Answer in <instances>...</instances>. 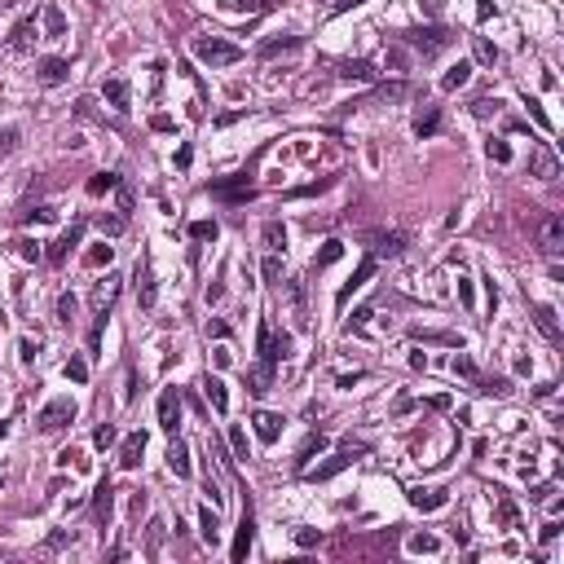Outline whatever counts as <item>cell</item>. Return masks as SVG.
<instances>
[{
  "label": "cell",
  "instance_id": "cell-36",
  "mask_svg": "<svg viewBox=\"0 0 564 564\" xmlns=\"http://www.w3.org/2000/svg\"><path fill=\"white\" fill-rule=\"evenodd\" d=\"M111 261H115V247H106V243H97V247L84 256V265H89V269H101V265H111Z\"/></svg>",
  "mask_w": 564,
  "mask_h": 564
},
{
  "label": "cell",
  "instance_id": "cell-18",
  "mask_svg": "<svg viewBox=\"0 0 564 564\" xmlns=\"http://www.w3.org/2000/svg\"><path fill=\"white\" fill-rule=\"evenodd\" d=\"M36 36H40L36 31V18H22L18 27H14V36H9V49H14V54H27V49L36 44Z\"/></svg>",
  "mask_w": 564,
  "mask_h": 564
},
{
  "label": "cell",
  "instance_id": "cell-61",
  "mask_svg": "<svg viewBox=\"0 0 564 564\" xmlns=\"http://www.w3.org/2000/svg\"><path fill=\"white\" fill-rule=\"evenodd\" d=\"M490 14H494V5H490V0H476V18L485 22V18H490Z\"/></svg>",
  "mask_w": 564,
  "mask_h": 564
},
{
  "label": "cell",
  "instance_id": "cell-40",
  "mask_svg": "<svg viewBox=\"0 0 564 564\" xmlns=\"http://www.w3.org/2000/svg\"><path fill=\"white\" fill-rule=\"evenodd\" d=\"M318 450H326V437H322V432H313V437H309V441H304V450H300V468H304V463H309V458H313Z\"/></svg>",
  "mask_w": 564,
  "mask_h": 564
},
{
  "label": "cell",
  "instance_id": "cell-30",
  "mask_svg": "<svg viewBox=\"0 0 564 564\" xmlns=\"http://www.w3.org/2000/svg\"><path fill=\"white\" fill-rule=\"evenodd\" d=\"M111 190H119V176H115V172H97L93 181H89V194H93V198L111 194Z\"/></svg>",
  "mask_w": 564,
  "mask_h": 564
},
{
  "label": "cell",
  "instance_id": "cell-29",
  "mask_svg": "<svg viewBox=\"0 0 564 564\" xmlns=\"http://www.w3.org/2000/svg\"><path fill=\"white\" fill-rule=\"evenodd\" d=\"M472 54H476V62H480V66H494V62H498V49H494L490 40H485V36H472Z\"/></svg>",
  "mask_w": 564,
  "mask_h": 564
},
{
  "label": "cell",
  "instance_id": "cell-43",
  "mask_svg": "<svg viewBox=\"0 0 564 564\" xmlns=\"http://www.w3.org/2000/svg\"><path fill=\"white\" fill-rule=\"evenodd\" d=\"M454 375H463V379H480V375H476V362H472V357H463V353L454 357Z\"/></svg>",
  "mask_w": 564,
  "mask_h": 564
},
{
  "label": "cell",
  "instance_id": "cell-13",
  "mask_svg": "<svg viewBox=\"0 0 564 564\" xmlns=\"http://www.w3.org/2000/svg\"><path fill=\"white\" fill-rule=\"evenodd\" d=\"M137 304L155 309V269H150V261H137Z\"/></svg>",
  "mask_w": 564,
  "mask_h": 564
},
{
  "label": "cell",
  "instance_id": "cell-58",
  "mask_svg": "<svg viewBox=\"0 0 564 564\" xmlns=\"http://www.w3.org/2000/svg\"><path fill=\"white\" fill-rule=\"evenodd\" d=\"M296 543H300V547H313V543H318V533H313V529H300V533H296Z\"/></svg>",
  "mask_w": 564,
  "mask_h": 564
},
{
  "label": "cell",
  "instance_id": "cell-59",
  "mask_svg": "<svg viewBox=\"0 0 564 564\" xmlns=\"http://www.w3.org/2000/svg\"><path fill=\"white\" fill-rule=\"evenodd\" d=\"M190 159H194V150H190V146L176 150V168H190Z\"/></svg>",
  "mask_w": 564,
  "mask_h": 564
},
{
  "label": "cell",
  "instance_id": "cell-57",
  "mask_svg": "<svg viewBox=\"0 0 564 564\" xmlns=\"http://www.w3.org/2000/svg\"><path fill=\"white\" fill-rule=\"evenodd\" d=\"M150 128H155V133H172V119L168 115H155V119H150Z\"/></svg>",
  "mask_w": 564,
  "mask_h": 564
},
{
  "label": "cell",
  "instance_id": "cell-9",
  "mask_svg": "<svg viewBox=\"0 0 564 564\" xmlns=\"http://www.w3.org/2000/svg\"><path fill=\"white\" fill-rule=\"evenodd\" d=\"M348 463H353V450L344 445L340 454H331V458H326V463H318V468H309V472H304V476H309V480H331V476H340V472H344Z\"/></svg>",
  "mask_w": 564,
  "mask_h": 564
},
{
  "label": "cell",
  "instance_id": "cell-55",
  "mask_svg": "<svg viewBox=\"0 0 564 564\" xmlns=\"http://www.w3.org/2000/svg\"><path fill=\"white\" fill-rule=\"evenodd\" d=\"M366 326H371V309H357L353 313V331H366Z\"/></svg>",
  "mask_w": 564,
  "mask_h": 564
},
{
  "label": "cell",
  "instance_id": "cell-3",
  "mask_svg": "<svg viewBox=\"0 0 564 564\" xmlns=\"http://www.w3.org/2000/svg\"><path fill=\"white\" fill-rule=\"evenodd\" d=\"M366 243H371L375 261H383V256H401L406 243H410V234H401V229H375V234H366Z\"/></svg>",
  "mask_w": 564,
  "mask_h": 564
},
{
  "label": "cell",
  "instance_id": "cell-49",
  "mask_svg": "<svg viewBox=\"0 0 564 564\" xmlns=\"http://www.w3.org/2000/svg\"><path fill=\"white\" fill-rule=\"evenodd\" d=\"M494 111H498V101H490V97H480L476 106H472V115H480V119H490Z\"/></svg>",
  "mask_w": 564,
  "mask_h": 564
},
{
  "label": "cell",
  "instance_id": "cell-21",
  "mask_svg": "<svg viewBox=\"0 0 564 564\" xmlns=\"http://www.w3.org/2000/svg\"><path fill=\"white\" fill-rule=\"evenodd\" d=\"M66 75H71V66H66L62 58H44V62H40V84H49V89L62 84Z\"/></svg>",
  "mask_w": 564,
  "mask_h": 564
},
{
  "label": "cell",
  "instance_id": "cell-20",
  "mask_svg": "<svg viewBox=\"0 0 564 564\" xmlns=\"http://www.w3.org/2000/svg\"><path fill=\"white\" fill-rule=\"evenodd\" d=\"M533 322H538V331H543L547 340H560V322H555L551 304H533Z\"/></svg>",
  "mask_w": 564,
  "mask_h": 564
},
{
  "label": "cell",
  "instance_id": "cell-23",
  "mask_svg": "<svg viewBox=\"0 0 564 564\" xmlns=\"http://www.w3.org/2000/svg\"><path fill=\"white\" fill-rule=\"evenodd\" d=\"M101 97H106L115 111H128V80H106L101 84Z\"/></svg>",
  "mask_w": 564,
  "mask_h": 564
},
{
  "label": "cell",
  "instance_id": "cell-1",
  "mask_svg": "<svg viewBox=\"0 0 564 564\" xmlns=\"http://www.w3.org/2000/svg\"><path fill=\"white\" fill-rule=\"evenodd\" d=\"M190 49H194V58L208 62V66H234V62H243V49L234 40H221V36H194Z\"/></svg>",
  "mask_w": 564,
  "mask_h": 564
},
{
  "label": "cell",
  "instance_id": "cell-41",
  "mask_svg": "<svg viewBox=\"0 0 564 564\" xmlns=\"http://www.w3.org/2000/svg\"><path fill=\"white\" fill-rule=\"evenodd\" d=\"M97 225H101V234H106V238H119V234H124V225H128V221H124V216H101Z\"/></svg>",
  "mask_w": 564,
  "mask_h": 564
},
{
  "label": "cell",
  "instance_id": "cell-31",
  "mask_svg": "<svg viewBox=\"0 0 564 564\" xmlns=\"http://www.w3.org/2000/svg\"><path fill=\"white\" fill-rule=\"evenodd\" d=\"M406 547L415 551V555H432V551H441V538H432V533H415Z\"/></svg>",
  "mask_w": 564,
  "mask_h": 564
},
{
  "label": "cell",
  "instance_id": "cell-39",
  "mask_svg": "<svg viewBox=\"0 0 564 564\" xmlns=\"http://www.w3.org/2000/svg\"><path fill=\"white\" fill-rule=\"evenodd\" d=\"M66 379L71 383H84L89 379V362H84V357H71V362H66Z\"/></svg>",
  "mask_w": 564,
  "mask_h": 564
},
{
  "label": "cell",
  "instance_id": "cell-14",
  "mask_svg": "<svg viewBox=\"0 0 564 564\" xmlns=\"http://www.w3.org/2000/svg\"><path fill=\"white\" fill-rule=\"evenodd\" d=\"M141 454H146V432H133V437H124L119 445V468H141Z\"/></svg>",
  "mask_w": 564,
  "mask_h": 564
},
{
  "label": "cell",
  "instance_id": "cell-51",
  "mask_svg": "<svg viewBox=\"0 0 564 564\" xmlns=\"http://www.w3.org/2000/svg\"><path fill=\"white\" fill-rule=\"evenodd\" d=\"M18 256H22V261H40V247L22 238V243H18Z\"/></svg>",
  "mask_w": 564,
  "mask_h": 564
},
{
  "label": "cell",
  "instance_id": "cell-34",
  "mask_svg": "<svg viewBox=\"0 0 564 564\" xmlns=\"http://www.w3.org/2000/svg\"><path fill=\"white\" fill-rule=\"evenodd\" d=\"M247 383H251V393H256V397L269 393V383H273V366H256V371L247 375Z\"/></svg>",
  "mask_w": 564,
  "mask_h": 564
},
{
  "label": "cell",
  "instance_id": "cell-15",
  "mask_svg": "<svg viewBox=\"0 0 564 564\" xmlns=\"http://www.w3.org/2000/svg\"><path fill=\"white\" fill-rule=\"evenodd\" d=\"M203 393H208V401H212L216 415H229V388H225L221 375H208V379H203Z\"/></svg>",
  "mask_w": 564,
  "mask_h": 564
},
{
  "label": "cell",
  "instance_id": "cell-44",
  "mask_svg": "<svg viewBox=\"0 0 564 564\" xmlns=\"http://www.w3.org/2000/svg\"><path fill=\"white\" fill-rule=\"evenodd\" d=\"M485 155H490L494 163H507V159H511V150H507V141H498V137H494L490 146H485Z\"/></svg>",
  "mask_w": 564,
  "mask_h": 564
},
{
  "label": "cell",
  "instance_id": "cell-42",
  "mask_svg": "<svg viewBox=\"0 0 564 564\" xmlns=\"http://www.w3.org/2000/svg\"><path fill=\"white\" fill-rule=\"evenodd\" d=\"M229 450H234L238 458H247V432L234 423V428H229Z\"/></svg>",
  "mask_w": 564,
  "mask_h": 564
},
{
  "label": "cell",
  "instance_id": "cell-60",
  "mask_svg": "<svg viewBox=\"0 0 564 564\" xmlns=\"http://www.w3.org/2000/svg\"><path fill=\"white\" fill-rule=\"evenodd\" d=\"M485 393H498V397H503V393H507V379H490V383H485Z\"/></svg>",
  "mask_w": 564,
  "mask_h": 564
},
{
  "label": "cell",
  "instance_id": "cell-52",
  "mask_svg": "<svg viewBox=\"0 0 564 564\" xmlns=\"http://www.w3.org/2000/svg\"><path fill=\"white\" fill-rule=\"evenodd\" d=\"M18 146V128H0V150H14Z\"/></svg>",
  "mask_w": 564,
  "mask_h": 564
},
{
  "label": "cell",
  "instance_id": "cell-6",
  "mask_svg": "<svg viewBox=\"0 0 564 564\" xmlns=\"http://www.w3.org/2000/svg\"><path fill=\"white\" fill-rule=\"evenodd\" d=\"M115 296H119V273L97 278V287H93V296H89L93 313H97V318H106V313H111V304H115Z\"/></svg>",
  "mask_w": 564,
  "mask_h": 564
},
{
  "label": "cell",
  "instance_id": "cell-50",
  "mask_svg": "<svg viewBox=\"0 0 564 564\" xmlns=\"http://www.w3.org/2000/svg\"><path fill=\"white\" fill-rule=\"evenodd\" d=\"M71 313H75V296H62V300H58V318L71 322Z\"/></svg>",
  "mask_w": 564,
  "mask_h": 564
},
{
  "label": "cell",
  "instance_id": "cell-48",
  "mask_svg": "<svg viewBox=\"0 0 564 564\" xmlns=\"http://www.w3.org/2000/svg\"><path fill=\"white\" fill-rule=\"evenodd\" d=\"M498 520H503V525H516V503H511V498L498 503Z\"/></svg>",
  "mask_w": 564,
  "mask_h": 564
},
{
  "label": "cell",
  "instance_id": "cell-33",
  "mask_svg": "<svg viewBox=\"0 0 564 564\" xmlns=\"http://www.w3.org/2000/svg\"><path fill=\"white\" fill-rule=\"evenodd\" d=\"M44 31L49 36H66V18H62L58 5H44Z\"/></svg>",
  "mask_w": 564,
  "mask_h": 564
},
{
  "label": "cell",
  "instance_id": "cell-12",
  "mask_svg": "<svg viewBox=\"0 0 564 564\" xmlns=\"http://www.w3.org/2000/svg\"><path fill=\"white\" fill-rule=\"evenodd\" d=\"M251 538H256V520H251V511H243V525H238V533H234V547H229V560H234V564L247 560Z\"/></svg>",
  "mask_w": 564,
  "mask_h": 564
},
{
  "label": "cell",
  "instance_id": "cell-19",
  "mask_svg": "<svg viewBox=\"0 0 564 564\" xmlns=\"http://www.w3.org/2000/svg\"><path fill=\"white\" fill-rule=\"evenodd\" d=\"M168 468L176 476H190V445L181 437H172V445H168Z\"/></svg>",
  "mask_w": 564,
  "mask_h": 564
},
{
  "label": "cell",
  "instance_id": "cell-26",
  "mask_svg": "<svg viewBox=\"0 0 564 564\" xmlns=\"http://www.w3.org/2000/svg\"><path fill=\"white\" fill-rule=\"evenodd\" d=\"M468 80H472V62H458V66H450V71H445L441 89H445V93H454V89H463Z\"/></svg>",
  "mask_w": 564,
  "mask_h": 564
},
{
  "label": "cell",
  "instance_id": "cell-10",
  "mask_svg": "<svg viewBox=\"0 0 564 564\" xmlns=\"http://www.w3.org/2000/svg\"><path fill=\"white\" fill-rule=\"evenodd\" d=\"M176 419H181V393L163 388V397H159V428L163 432H176Z\"/></svg>",
  "mask_w": 564,
  "mask_h": 564
},
{
  "label": "cell",
  "instance_id": "cell-17",
  "mask_svg": "<svg viewBox=\"0 0 564 564\" xmlns=\"http://www.w3.org/2000/svg\"><path fill=\"white\" fill-rule=\"evenodd\" d=\"M529 163H533V172L543 176V181H555V176H560V159L551 155V146H538Z\"/></svg>",
  "mask_w": 564,
  "mask_h": 564
},
{
  "label": "cell",
  "instance_id": "cell-28",
  "mask_svg": "<svg viewBox=\"0 0 564 564\" xmlns=\"http://www.w3.org/2000/svg\"><path fill=\"white\" fill-rule=\"evenodd\" d=\"M437 128H441V111H437V106H428V111L415 119V137H432Z\"/></svg>",
  "mask_w": 564,
  "mask_h": 564
},
{
  "label": "cell",
  "instance_id": "cell-11",
  "mask_svg": "<svg viewBox=\"0 0 564 564\" xmlns=\"http://www.w3.org/2000/svg\"><path fill=\"white\" fill-rule=\"evenodd\" d=\"M251 423H256V437H261L265 445H273L282 437V415H273V410H256Z\"/></svg>",
  "mask_w": 564,
  "mask_h": 564
},
{
  "label": "cell",
  "instance_id": "cell-53",
  "mask_svg": "<svg viewBox=\"0 0 564 564\" xmlns=\"http://www.w3.org/2000/svg\"><path fill=\"white\" fill-rule=\"evenodd\" d=\"M27 221H40V225H49V221H58V212H54V208H36V212H27Z\"/></svg>",
  "mask_w": 564,
  "mask_h": 564
},
{
  "label": "cell",
  "instance_id": "cell-5",
  "mask_svg": "<svg viewBox=\"0 0 564 564\" xmlns=\"http://www.w3.org/2000/svg\"><path fill=\"white\" fill-rule=\"evenodd\" d=\"M71 419H75V401H71V397H58V401H49V406L40 410L36 423H40V432H58V428L71 423Z\"/></svg>",
  "mask_w": 564,
  "mask_h": 564
},
{
  "label": "cell",
  "instance_id": "cell-37",
  "mask_svg": "<svg viewBox=\"0 0 564 564\" xmlns=\"http://www.w3.org/2000/svg\"><path fill=\"white\" fill-rule=\"evenodd\" d=\"M111 498H115V485H111V480H101V485H97V520H106V516H111Z\"/></svg>",
  "mask_w": 564,
  "mask_h": 564
},
{
  "label": "cell",
  "instance_id": "cell-38",
  "mask_svg": "<svg viewBox=\"0 0 564 564\" xmlns=\"http://www.w3.org/2000/svg\"><path fill=\"white\" fill-rule=\"evenodd\" d=\"M216 234H221L216 221H194V225H190V238H198V243H212Z\"/></svg>",
  "mask_w": 564,
  "mask_h": 564
},
{
  "label": "cell",
  "instance_id": "cell-4",
  "mask_svg": "<svg viewBox=\"0 0 564 564\" xmlns=\"http://www.w3.org/2000/svg\"><path fill=\"white\" fill-rule=\"evenodd\" d=\"M538 247H543V256H551V261L564 251V216L560 212H551L543 221V229H538Z\"/></svg>",
  "mask_w": 564,
  "mask_h": 564
},
{
  "label": "cell",
  "instance_id": "cell-16",
  "mask_svg": "<svg viewBox=\"0 0 564 564\" xmlns=\"http://www.w3.org/2000/svg\"><path fill=\"white\" fill-rule=\"evenodd\" d=\"M80 238H84V221H75V225L66 229V234L54 243V251H49V261H54V265H62V261H66V251H71V247H80Z\"/></svg>",
  "mask_w": 564,
  "mask_h": 564
},
{
  "label": "cell",
  "instance_id": "cell-47",
  "mask_svg": "<svg viewBox=\"0 0 564 564\" xmlns=\"http://www.w3.org/2000/svg\"><path fill=\"white\" fill-rule=\"evenodd\" d=\"M525 106H529V115H533V119H538V128H543V133H551V119H547V115H543V106H538V101H533V97H529V101H525Z\"/></svg>",
  "mask_w": 564,
  "mask_h": 564
},
{
  "label": "cell",
  "instance_id": "cell-7",
  "mask_svg": "<svg viewBox=\"0 0 564 564\" xmlns=\"http://www.w3.org/2000/svg\"><path fill=\"white\" fill-rule=\"evenodd\" d=\"M375 269H379V261H375V256H366V261H362V265H357V269H353V278L344 282V287H340V296H336V304H340V309H344V304L353 300V291H362V287H366V282L375 278Z\"/></svg>",
  "mask_w": 564,
  "mask_h": 564
},
{
  "label": "cell",
  "instance_id": "cell-25",
  "mask_svg": "<svg viewBox=\"0 0 564 564\" xmlns=\"http://www.w3.org/2000/svg\"><path fill=\"white\" fill-rule=\"evenodd\" d=\"M340 80H362V84H371V80H375V66L362 62V58H357V62H344V66H340Z\"/></svg>",
  "mask_w": 564,
  "mask_h": 564
},
{
  "label": "cell",
  "instance_id": "cell-56",
  "mask_svg": "<svg viewBox=\"0 0 564 564\" xmlns=\"http://www.w3.org/2000/svg\"><path fill=\"white\" fill-rule=\"evenodd\" d=\"M137 397V371H128V383H124V401Z\"/></svg>",
  "mask_w": 564,
  "mask_h": 564
},
{
  "label": "cell",
  "instance_id": "cell-22",
  "mask_svg": "<svg viewBox=\"0 0 564 564\" xmlns=\"http://www.w3.org/2000/svg\"><path fill=\"white\" fill-rule=\"evenodd\" d=\"M300 44H304L300 36H282V40H265L261 49H256V54H261V58H278V54H296Z\"/></svg>",
  "mask_w": 564,
  "mask_h": 564
},
{
  "label": "cell",
  "instance_id": "cell-45",
  "mask_svg": "<svg viewBox=\"0 0 564 564\" xmlns=\"http://www.w3.org/2000/svg\"><path fill=\"white\" fill-rule=\"evenodd\" d=\"M115 437H119V432H115V423H101V428L93 432V441H97L101 450H106V445H115Z\"/></svg>",
  "mask_w": 564,
  "mask_h": 564
},
{
  "label": "cell",
  "instance_id": "cell-35",
  "mask_svg": "<svg viewBox=\"0 0 564 564\" xmlns=\"http://www.w3.org/2000/svg\"><path fill=\"white\" fill-rule=\"evenodd\" d=\"M265 247H269V251H282V247H287V229H282V221H269V225H265Z\"/></svg>",
  "mask_w": 564,
  "mask_h": 564
},
{
  "label": "cell",
  "instance_id": "cell-2",
  "mask_svg": "<svg viewBox=\"0 0 564 564\" xmlns=\"http://www.w3.org/2000/svg\"><path fill=\"white\" fill-rule=\"evenodd\" d=\"M256 348H261V366H278L282 357H291V336H273V326L261 322V340H256Z\"/></svg>",
  "mask_w": 564,
  "mask_h": 564
},
{
  "label": "cell",
  "instance_id": "cell-24",
  "mask_svg": "<svg viewBox=\"0 0 564 564\" xmlns=\"http://www.w3.org/2000/svg\"><path fill=\"white\" fill-rule=\"evenodd\" d=\"M445 490H415V494H410V503H415L419 511H437V507H445Z\"/></svg>",
  "mask_w": 564,
  "mask_h": 564
},
{
  "label": "cell",
  "instance_id": "cell-8",
  "mask_svg": "<svg viewBox=\"0 0 564 564\" xmlns=\"http://www.w3.org/2000/svg\"><path fill=\"white\" fill-rule=\"evenodd\" d=\"M406 40H410V44H415V49H419V54H423V58H432V54H441V49L450 44V36H445L441 27H428V31H410Z\"/></svg>",
  "mask_w": 564,
  "mask_h": 564
},
{
  "label": "cell",
  "instance_id": "cell-46",
  "mask_svg": "<svg viewBox=\"0 0 564 564\" xmlns=\"http://www.w3.org/2000/svg\"><path fill=\"white\" fill-rule=\"evenodd\" d=\"M261 273H265V282H278L282 278V261H278V256H269V261L261 265Z\"/></svg>",
  "mask_w": 564,
  "mask_h": 564
},
{
  "label": "cell",
  "instance_id": "cell-54",
  "mask_svg": "<svg viewBox=\"0 0 564 564\" xmlns=\"http://www.w3.org/2000/svg\"><path fill=\"white\" fill-rule=\"evenodd\" d=\"M458 300H463V304H468V309H472V304H476V296H472V282H463V278H458Z\"/></svg>",
  "mask_w": 564,
  "mask_h": 564
},
{
  "label": "cell",
  "instance_id": "cell-27",
  "mask_svg": "<svg viewBox=\"0 0 564 564\" xmlns=\"http://www.w3.org/2000/svg\"><path fill=\"white\" fill-rule=\"evenodd\" d=\"M340 256H344V243H340V238H331V243H322V251L313 256V269H326V265H336V261H340Z\"/></svg>",
  "mask_w": 564,
  "mask_h": 564
},
{
  "label": "cell",
  "instance_id": "cell-32",
  "mask_svg": "<svg viewBox=\"0 0 564 564\" xmlns=\"http://www.w3.org/2000/svg\"><path fill=\"white\" fill-rule=\"evenodd\" d=\"M198 525H203V538H208V543H216V538H221V520H216L212 507H198Z\"/></svg>",
  "mask_w": 564,
  "mask_h": 564
}]
</instances>
